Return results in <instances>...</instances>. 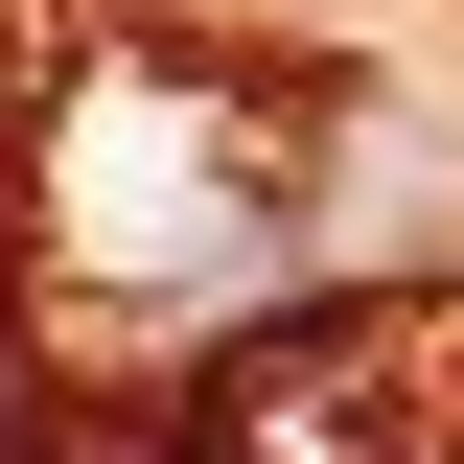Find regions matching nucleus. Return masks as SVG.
<instances>
[{"instance_id":"f257e3e1","label":"nucleus","mask_w":464,"mask_h":464,"mask_svg":"<svg viewBox=\"0 0 464 464\" xmlns=\"http://www.w3.org/2000/svg\"><path fill=\"white\" fill-rule=\"evenodd\" d=\"M24 209H47V256H70L93 302H232V279H302V256L348 232V209H325V116L256 93V70H209V47L70 70Z\"/></svg>"},{"instance_id":"f03ea898","label":"nucleus","mask_w":464,"mask_h":464,"mask_svg":"<svg viewBox=\"0 0 464 464\" xmlns=\"http://www.w3.org/2000/svg\"><path fill=\"white\" fill-rule=\"evenodd\" d=\"M209 464H464V279H325L209 372Z\"/></svg>"}]
</instances>
